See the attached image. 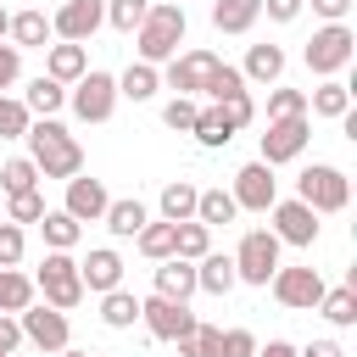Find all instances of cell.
Here are the masks:
<instances>
[{
	"label": "cell",
	"mask_w": 357,
	"mask_h": 357,
	"mask_svg": "<svg viewBox=\"0 0 357 357\" xmlns=\"http://www.w3.org/2000/svg\"><path fill=\"white\" fill-rule=\"evenodd\" d=\"M22 346V324H17V312H0V351H17Z\"/></svg>",
	"instance_id": "cell-50"
},
{
	"label": "cell",
	"mask_w": 357,
	"mask_h": 357,
	"mask_svg": "<svg viewBox=\"0 0 357 357\" xmlns=\"http://www.w3.org/2000/svg\"><path fill=\"white\" fill-rule=\"evenodd\" d=\"M28 123H33V117H28V106H22L17 95H0V139H22V134H28Z\"/></svg>",
	"instance_id": "cell-43"
},
{
	"label": "cell",
	"mask_w": 357,
	"mask_h": 357,
	"mask_svg": "<svg viewBox=\"0 0 357 357\" xmlns=\"http://www.w3.org/2000/svg\"><path fill=\"white\" fill-rule=\"evenodd\" d=\"M279 251H284V245H279L268 229H245V234H240V245L229 251V262H234V279H240V284H257V290H268V279L284 268V262H279Z\"/></svg>",
	"instance_id": "cell-5"
},
{
	"label": "cell",
	"mask_w": 357,
	"mask_h": 357,
	"mask_svg": "<svg viewBox=\"0 0 357 357\" xmlns=\"http://www.w3.org/2000/svg\"><path fill=\"white\" fill-rule=\"evenodd\" d=\"M106 206H112V190L100 184V178H67V201H61V212L67 218H78V223H100L106 218Z\"/></svg>",
	"instance_id": "cell-16"
},
{
	"label": "cell",
	"mask_w": 357,
	"mask_h": 357,
	"mask_svg": "<svg viewBox=\"0 0 357 357\" xmlns=\"http://www.w3.org/2000/svg\"><path fill=\"white\" fill-rule=\"evenodd\" d=\"M22 251H28V234H22L17 223H6V218H0V268H17V262H22Z\"/></svg>",
	"instance_id": "cell-46"
},
{
	"label": "cell",
	"mask_w": 357,
	"mask_h": 357,
	"mask_svg": "<svg viewBox=\"0 0 357 357\" xmlns=\"http://www.w3.org/2000/svg\"><path fill=\"white\" fill-rule=\"evenodd\" d=\"M151 296H167V301H190V296H195V262H178V257L156 262V290H151Z\"/></svg>",
	"instance_id": "cell-23"
},
{
	"label": "cell",
	"mask_w": 357,
	"mask_h": 357,
	"mask_svg": "<svg viewBox=\"0 0 357 357\" xmlns=\"http://www.w3.org/2000/svg\"><path fill=\"white\" fill-rule=\"evenodd\" d=\"M301 6H307V0H262V11H268L273 22H296V17H301Z\"/></svg>",
	"instance_id": "cell-49"
},
{
	"label": "cell",
	"mask_w": 357,
	"mask_h": 357,
	"mask_svg": "<svg viewBox=\"0 0 357 357\" xmlns=\"http://www.w3.org/2000/svg\"><path fill=\"white\" fill-rule=\"evenodd\" d=\"M296 201L312 206L318 218H324V212H346V201H351V178H346L335 162H312V167H301V178H296Z\"/></svg>",
	"instance_id": "cell-6"
},
{
	"label": "cell",
	"mask_w": 357,
	"mask_h": 357,
	"mask_svg": "<svg viewBox=\"0 0 357 357\" xmlns=\"http://www.w3.org/2000/svg\"><path fill=\"white\" fill-rule=\"evenodd\" d=\"M78 279H84V296H106V290H123V257L112 245H95L84 262H78Z\"/></svg>",
	"instance_id": "cell-17"
},
{
	"label": "cell",
	"mask_w": 357,
	"mask_h": 357,
	"mask_svg": "<svg viewBox=\"0 0 357 357\" xmlns=\"http://www.w3.org/2000/svg\"><path fill=\"white\" fill-rule=\"evenodd\" d=\"M100 223H106L117 240H134V234L151 223V212H145V201H139V195H123V201H112V206H106V218H100Z\"/></svg>",
	"instance_id": "cell-26"
},
{
	"label": "cell",
	"mask_w": 357,
	"mask_h": 357,
	"mask_svg": "<svg viewBox=\"0 0 357 357\" xmlns=\"http://www.w3.org/2000/svg\"><path fill=\"white\" fill-rule=\"evenodd\" d=\"M240 218V206H234V195L218 184V190H201L195 195V223H206V229H218V223H234Z\"/></svg>",
	"instance_id": "cell-31"
},
{
	"label": "cell",
	"mask_w": 357,
	"mask_h": 357,
	"mask_svg": "<svg viewBox=\"0 0 357 357\" xmlns=\"http://www.w3.org/2000/svg\"><path fill=\"white\" fill-rule=\"evenodd\" d=\"M206 106H223V100H234V95H245V78H240V67H229V61H218V73L206 78Z\"/></svg>",
	"instance_id": "cell-37"
},
{
	"label": "cell",
	"mask_w": 357,
	"mask_h": 357,
	"mask_svg": "<svg viewBox=\"0 0 357 357\" xmlns=\"http://www.w3.org/2000/svg\"><path fill=\"white\" fill-rule=\"evenodd\" d=\"M351 56H357V33H351L346 22L312 28V39H307V50H301L307 73H318V78H340V73L351 67Z\"/></svg>",
	"instance_id": "cell-4"
},
{
	"label": "cell",
	"mask_w": 357,
	"mask_h": 357,
	"mask_svg": "<svg viewBox=\"0 0 357 357\" xmlns=\"http://www.w3.org/2000/svg\"><path fill=\"white\" fill-rule=\"evenodd\" d=\"M307 145H312V117H273L268 134H262V156L257 162L279 167V162H296Z\"/></svg>",
	"instance_id": "cell-11"
},
{
	"label": "cell",
	"mask_w": 357,
	"mask_h": 357,
	"mask_svg": "<svg viewBox=\"0 0 357 357\" xmlns=\"http://www.w3.org/2000/svg\"><path fill=\"white\" fill-rule=\"evenodd\" d=\"M39 234H45V251H73V245L84 240V223H78V218H67L61 206H56V212L45 206V218H39Z\"/></svg>",
	"instance_id": "cell-27"
},
{
	"label": "cell",
	"mask_w": 357,
	"mask_h": 357,
	"mask_svg": "<svg viewBox=\"0 0 357 357\" xmlns=\"http://www.w3.org/2000/svg\"><path fill=\"white\" fill-rule=\"evenodd\" d=\"M162 89V67H145V61H128L123 73H117V100H151Z\"/></svg>",
	"instance_id": "cell-25"
},
{
	"label": "cell",
	"mask_w": 357,
	"mask_h": 357,
	"mask_svg": "<svg viewBox=\"0 0 357 357\" xmlns=\"http://www.w3.org/2000/svg\"><path fill=\"white\" fill-rule=\"evenodd\" d=\"M218 61H223V56H212V50H184V56L167 61V78H162V84H167L173 95H190V100H195V95L206 89V78L218 73Z\"/></svg>",
	"instance_id": "cell-15"
},
{
	"label": "cell",
	"mask_w": 357,
	"mask_h": 357,
	"mask_svg": "<svg viewBox=\"0 0 357 357\" xmlns=\"http://www.w3.org/2000/svg\"><path fill=\"white\" fill-rule=\"evenodd\" d=\"M145 11H151V0H106V22L117 33H134L145 22Z\"/></svg>",
	"instance_id": "cell-40"
},
{
	"label": "cell",
	"mask_w": 357,
	"mask_h": 357,
	"mask_svg": "<svg viewBox=\"0 0 357 357\" xmlns=\"http://www.w3.org/2000/svg\"><path fill=\"white\" fill-rule=\"evenodd\" d=\"M190 134H195V145H206V151H223V145L234 139V123L223 117V106H201Z\"/></svg>",
	"instance_id": "cell-29"
},
{
	"label": "cell",
	"mask_w": 357,
	"mask_h": 357,
	"mask_svg": "<svg viewBox=\"0 0 357 357\" xmlns=\"http://www.w3.org/2000/svg\"><path fill=\"white\" fill-rule=\"evenodd\" d=\"M33 296L56 312H73L84 301V279H78V257L73 251H45V262L33 268Z\"/></svg>",
	"instance_id": "cell-3"
},
{
	"label": "cell",
	"mask_w": 357,
	"mask_h": 357,
	"mask_svg": "<svg viewBox=\"0 0 357 357\" xmlns=\"http://www.w3.org/2000/svg\"><path fill=\"white\" fill-rule=\"evenodd\" d=\"M56 33H50V17L45 11H17L11 17V28H6V45H17V50H45Z\"/></svg>",
	"instance_id": "cell-22"
},
{
	"label": "cell",
	"mask_w": 357,
	"mask_h": 357,
	"mask_svg": "<svg viewBox=\"0 0 357 357\" xmlns=\"http://www.w3.org/2000/svg\"><path fill=\"white\" fill-rule=\"evenodd\" d=\"M6 28H11V11L0 6V45H6Z\"/></svg>",
	"instance_id": "cell-54"
},
{
	"label": "cell",
	"mask_w": 357,
	"mask_h": 357,
	"mask_svg": "<svg viewBox=\"0 0 357 357\" xmlns=\"http://www.w3.org/2000/svg\"><path fill=\"white\" fill-rule=\"evenodd\" d=\"M195 112H201V100H190V95H173V100L162 106V123H167L173 134H190V128H195Z\"/></svg>",
	"instance_id": "cell-44"
},
{
	"label": "cell",
	"mask_w": 357,
	"mask_h": 357,
	"mask_svg": "<svg viewBox=\"0 0 357 357\" xmlns=\"http://www.w3.org/2000/svg\"><path fill=\"white\" fill-rule=\"evenodd\" d=\"M17 78H22V50H17V45H0V95H6Z\"/></svg>",
	"instance_id": "cell-48"
},
{
	"label": "cell",
	"mask_w": 357,
	"mask_h": 357,
	"mask_svg": "<svg viewBox=\"0 0 357 357\" xmlns=\"http://www.w3.org/2000/svg\"><path fill=\"white\" fill-rule=\"evenodd\" d=\"M351 112V84H340V78H318V89H307V117H329V123H340Z\"/></svg>",
	"instance_id": "cell-19"
},
{
	"label": "cell",
	"mask_w": 357,
	"mask_h": 357,
	"mask_svg": "<svg viewBox=\"0 0 357 357\" xmlns=\"http://www.w3.org/2000/svg\"><path fill=\"white\" fill-rule=\"evenodd\" d=\"M195 195H201V190H195L190 178L162 184V201H156V206H162V223H190V218H195Z\"/></svg>",
	"instance_id": "cell-30"
},
{
	"label": "cell",
	"mask_w": 357,
	"mask_h": 357,
	"mask_svg": "<svg viewBox=\"0 0 357 357\" xmlns=\"http://www.w3.org/2000/svg\"><path fill=\"white\" fill-rule=\"evenodd\" d=\"M39 296H33V273H22V268H0V312H22V307H33Z\"/></svg>",
	"instance_id": "cell-35"
},
{
	"label": "cell",
	"mask_w": 357,
	"mask_h": 357,
	"mask_svg": "<svg viewBox=\"0 0 357 357\" xmlns=\"http://www.w3.org/2000/svg\"><path fill=\"white\" fill-rule=\"evenodd\" d=\"M173 346H178V357H218V324H195V329L178 335Z\"/></svg>",
	"instance_id": "cell-41"
},
{
	"label": "cell",
	"mask_w": 357,
	"mask_h": 357,
	"mask_svg": "<svg viewBox=\"0 0 357 357\" xmlns=\"http://www.w3.org/2000/svg\"><path fill=\"white\" fill-rule=\"evenodd\" d=\"M240 78H245V89L251 84H279L284 78V50L279 45H251L245 61H240Z\"/></svg>",
	"instance_id": "cell-20"
},
{
	"label": "cell",
	"mask_w": 357,
	"mask_h": 357,
	"mask_svg": "<svg viewBox=\"0 0 357 357\" xmlns=\"http://www.w3.org/2000/svg\"><path fill=\"white\" fill-rule=\"evenodd\" d=\"M273 117H307V89L273 84V95H268V123H273Z\"/></svg>",
	"instance_id": "cell-42"
},
{
	"label": "cell",
	"mask_w": 357,
	"mask_h": 357,
	"mask_svg": "<svg viewBox=\"0 0 357 357\" xmlns=\"http://www.w3.org/2000/svg\"><path fill=\"white\" fill-rule=\"evenodd\" d=\"M206 251H212V229L206 223H195V218L190 223H173V257L178 262H201Z\"/></svg>",
	"instance_id": "cell-32"
},
{
	"label": "cell",
	"mask_w": 357,
	"mask_h": 357,
	"mask_svg": "<svg viewBox=\"0 0 357 357\" xmlns=\"http://www.w3.org/2000/svg\"><path fill=\"white\" fill-rule=\"evenodd\" d=\"M100 324L106 329H134L139 324V296L134 290H106L100 296Z\"/></svg>",
	"instance_id": "cell-34"
},
{
	"label": "cell",
	"mask_w": 357,
	"mask_h": 357,
	"mask_svg": "<svg viewBox=\"0 0 357 357\" xmlns=\"http://www.w3.org/2000/svg\"><path fill=\"white\" fill-rule=\"evenodd\" d=\"M257 357H296V346L290 340H268V346H257Z\"/></svg>",
	"instance_id": "cell-53"
},
{
	"label": "cell",
	"mask_w": 357,
	"mask_h": 357,
	"mask_svg": "<svg viewBox=\"0 0 357 357\" xmlns=\"http://www.w3.org/2000/svg\"><path fill=\"white\" fill-rule=\"evenodd\" d=\"M268 290H273V301L279 307H290V312H312L318 301H324V273L318 268H279L273 279H268Z\"/></svg>",
	"instance_id": "cell-8"
},
{
	"label": "cell",
	"mask_w": 357,
	"mask_h": 357,
	"mask_svg": "<svg viewBox=\"0 0 357 357\" xmlns=\"http://www.w3.org/2000/svg\"><path fill=\"white\" fill-rule=\"evenodd\" d=\"M134 245H139V257H151V262H167V257H173V223L151 218V223L134 234Z\"/></svg>",
	"instance_id": "cell-36"
},
{
	"label": "cell",
	"mask_w": 357,
	"mask_h": 357,
	"mask_svg": "<svg viewBox=\"0 0 357 357\" xmlns=\"http://www.w3.org/2000/svg\"><path fill=\"white\" fill-rule=\"evenodd\" d=\"M17 324H22V340L39 346V351H50V357H56L61 346H73V324H67V312H56V307H45V301L22 307Z\"/></svg>",
	"instance_id": "cell-9"
},
{
	"label": "cell",
	"mask_w": 357,
	"mask_h": 357,
	"mask_svg": "<svg viewBox=\"0 0 357 357\" xmlns=\"http://www.w3.org/2000/svg\"><path fill=\"white\" fill-rule=\"evenodd\" d=\"M357 0H312V11L324 17V22H346V11H351Z\"/></svg>",
	"instance_id": "cell-51"
},
{
	"label": "cell",
	"mask_w": 357,
	"mask_h": 357,
	"mask_svg": "<svg viewBox=\"0 0 357 357\" xmlns=\"http://www.w3.org/2000/svg\"><path fill=\"white\" fill-rule=\"evenodd\" d=\"M296 357H346V346L340 340H307V346H296Z\"/></svg>",
	"instance_id": "cell-52"
},
{
	"label": "cell",
	"mask_w": 357,
	"mask_h": 357,
	"mask_svg": "<svg viewBox=\"0 0 357 357\" xmlns=\"http://www.w3.org/2000/svg\"><path fill=\"white\" fill-rule=\"evenodd\" d=\"M257 335L251 329H218V357H257Z\"/></svg>",
	"instance_id": "cell-45"
},
{
	"label": "cell",
	"mask_w": 357,
	"mask_h": 357,
	"mask_svg": "<svg viewBox=\"0 0 357 357\" xmlns=\"http://www.w3.org/2000/svg\"><path fill=\"white\" fill-rule=\"evenodd\" d=\"M100 28H106V0H61L50 17V33L67 45H89Z\"/></svg>",
	"instance_id": "cell-10"
},
{
	"label": "cell",
	"mask_w": 357,
	"mask_h": 357,
	"mask_svg": "<svg viewBox=\"0 0 357 357\" xmlns=\"http://www.w3.org/2000/svg\"><path fill=\"white\" fill-rule=\"evenodd\" d=\"M234 206L240 212H268L273 201H279V178H273V167L268 162H245L240 173H234Z\"/></svg>",
	"instance_id": "cell-14"
},
{
	"label": "cell",
	"mask_w": 357,
	"mask_h": 357,
	"mask_svg": "<svg viewBox=\"0 0 357 357\" xmlns=\"http://www.w3.org/2000/svg\"><path fill=\"white\" fill-rule=\"evenodd\" d=\"M67 106H73V117H78V123H106V117L117 112V73L89 67V73L67 89Z\"/></svg>",
	"instance_id": "cell-7"
},
{
	"label": "cell",
	"mask_w": 357,
	"mask_h": 357,
	"mask_svg": "<svg viewBox=\"0 0 357 357\" xmlns=\"http://www.w3.org/2000/svg\"><path fill=\"white\" fill-rule=\"evenodd\" d=\"M268 223H273L268 234H273L279 245H318V212L301 206L296 195H290V201H273V206H268Z\"/></svg>",
	"instance_id": "cell-13"
},
{
	"label": "cell",
	"mask_w": 357,
	"mask_h": 357,
	"mask_svg": "<svg viewBox=\"0 0 357 357\" xmlns=\"http://www.w3.org/2000/svg\"><path fill=\"white\" fill-rule=\"evenodd\" d=\"M240 279H234V262H229V251H206L201 262H195V290L201 296H229Z\"/></svg>",
	"instance_id": "cell-21"
},
{
	"label": "cell",
	"mask_w": 357,
	"mask_h": 357,
	"mask_svg": "<svg viewBox=\"0 0 357 357\" xmlns=\"http://www.w3.org/2000/svg\"><path fill=\"white\" fill-rule=\"evenodd\" d=\"M184 6L178 0H151V11H145V22L134 28V50H139V61L145 67H162V61H173L178 56V45H184Z\"/></svg>",
	"instance_id": "cell-2"
},
{
	"label": "cell",
	"mask_w": 357,
	"mask_h": 357,
	"mask_svg": "<svg viewBox=\"0 0 357 357\" xmlns=\"http://www.w3.org/2000/svg\"><path fill=\"white\" fill-rule=\"evenodd\" d=\"M312 312H324L335 329H351V324H357V284H335V290H324V301H318Z\"/></svg>",
	"instance_id": "cell-33"
},
{
	"label": "cell",
	"mask_w": 357,
	"mask_h": 357,
	"mask_svg": "<svg viewBox=\"0 0 357 357\" xmlns=\"http://www.w3.org/2000/svg\"><path fill=\"white\" fill-rule=\"evenodd\" d=\"M223 117L234 123V134H240V128H251V123H257V100H251V89H245V95H234V100H223Z\"/></svg>",
	"instance_id": "cell-47"
},
{
	"label": "cell",
	"mask_w": 357,
	"mask_h": 357,
	"mask_svg": "<svg viewBox=\"0 0 357 357\" xmlns=\"http://www.w3.org/2000/svg\"><path fill=\"white\" fill-rule=\"evenodd\" d=\"M0 357H11V351H0Z\"/></svg>",
	"instance_id": "cell-56"
},
{
	"label": "cell",
	"mask_w": 357,
	"mask_h": 357,
	"mask_svg": "<svg viewBox=\"0 0 357 357\" xmlns=\"http://www.w3.org/2000/svg\"><path fill=\"white\" fill-rule=\"evenodd\" d=\"M84 73H89V50H84V45H67V39H61V45H45V78H56V84L67 89V84H78Z\"/></svg>",
	"instance_id": "cell-18"
},
{
	"label": "cell",
	"mask_w": 357,
	"mask_h": 357,
	"mask_svg": "<svg viewBox=\"0 0 357 357\" xmlns=\"http://www.w3.org/2000/svg\"><path fill=\"white\" fill-rule=\"evenodd\" d=\"M22 139H28V162L39 167V178H78L84 173V145L56 117H33Z\"/></svg>",
	"instance_id": "cell-1"
},
{
	"label": "cell",
	"mask_w": 357,
	"mask_h": 357,
	"mask_svg": "<svg viewBox=\"0 0 357 357\" xmlns=\"http://www.w3.org/2000/svg\"><path fill=\"white\" fill-rule=\"evenodd\" d=\"M22 106H28V117H56V112L67 106V89H61L56 78H45V73H39V78L22 89Z\"/></svg>",
	"instance_id": "cell-28"
},
{
	"label": "cell",
	"mask_w": 357,
	"mask_h": 357,
	"mask_svg": "<svg viewBox=\"0 0 357 357\" xmlns=\"http://www.w3.org/2000/svg\"><path fill=\"white\" fill-rule=\"evenodd\" d=\"M139 324H145V335H151V340H178V335H190L201 318L190 312V301L145 296V301H139Z\"/></svg>",
	"instance_id": "cell-12"
},
{
	"label": "cell",
	"mask_w": 357,
	"mask_h": 357,
	"mask_svg": "<svg viewBox=\"0 0 357 357\" xmlns=\"http://www.w3.org/2000/svg\"><path fill=\"white\" fill-rule=\"evenodd\" d=\"M0 190H6V195L39 190V167H33L28 156H11V162H0Z\"/></svg>",
	"instance_id": "cell-38"
},
{
	"label": "cell",
	"mask_w": 357,
	"mask_h": 357,
	"mask_svg": "<svg viewBox=\"0 0 357 357\" xmlns=\"http://www.w3.org/2000/svg\"><path fill=\"white\" fill-rule=\"evenodd\" d=\"M262 17V0H212V28L218 33H251Z\"/></svg>",
	"instance_id": "cell-24"
},
{
	"label": "cell",
	"mask_w": 357,
	"mask_h": 357,
	"mask_svg": "<svg viewBox=\"0 0 357 357\" xmlns=\"http://www.w3.org/2000/svg\"><path fill=\"white\" fill-rule=\"evenodd\" d=\"M45 218V195L39 190H22V195H6V223H39Z\"/></svg>",
	"instance_id": "cell-39"
},
{
	"label": "cell",
	"mask_w": 357,
	"mask_h": 357,
	"mask_svg": "<svg viewBox=\"0 0 357 357\" xmlns=\"http://www.w3.org/2000/svg\"><path fill=\"white\" fill-rule=\"evenodd\" d=\"M56 357H89V351H78V346H61V351H56Z\"/></svg>",
	"instance_id": "cell-55"
}]
</instances>
